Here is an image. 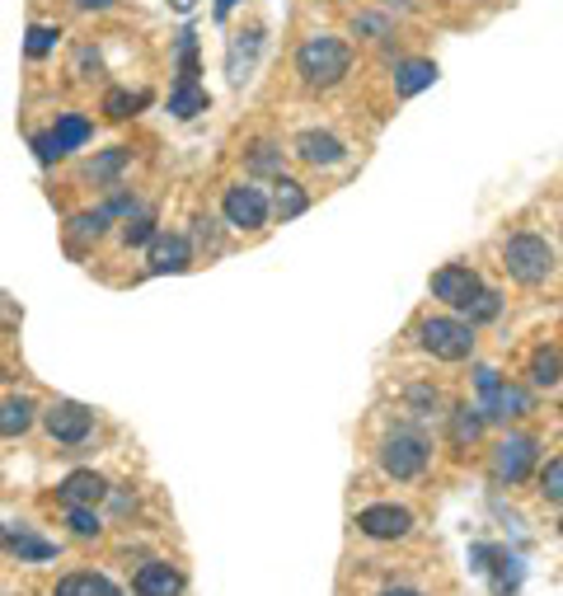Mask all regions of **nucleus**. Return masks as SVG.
<instances>
[{"label":"nucleus","mask_w":563,"mask_h":596,"mask_svg":"<svg viewBox=\"0 0 563 596\" xmlns=\"http://www.w3.org/2000/svg\"><path fill=\"white\" fill-rule=\"evenodd\" d=\"M296 71H301L310 90H333L352 71V47L343 38H333V33H314L296 52Z\"/></svg>","instance_id":"f257e3e1"},{"label":"nucleus","mask_w":563,"mask_h":596,"mask_svg":"<svg viewBox=\"0 0 563 596\" xmlns=\"http://www.w3.org/2000/svg\"><path fill=\"white\" fill-rule=\"evenodd\" d=\"M503 263H507V273H512L521 287H540L544 277L554 273V250H550V244H544L540 235L526 231V235H512V240H507Z\"/></svg>","instance_id":"f03ea898"},{"label":"nucleus","mask_w":563,"mask_h":596,"mask_svg":"<svg viewBox=\"0 0 563 596\" xmlns=\"http://www.w3.org/2000/svg\"><path fill=\"white\" fill-rule=\"evenodd\" d=\"M428 461H432V446H428V437L413 432V428L390 432L380 446V465L390 479H418L422 470H428Z\"/></svg>","instance_id":"7ed1b4c3"},{"label":"nucleus","mask_w":563,"mask_h":596,"mask_svg":"<svg viewBox=\"0 0 563 596\" xmlns=\"http://www.w3.org/2000/svg\"><path fill=\"white\" fill-rule=\"evenodd\" d=\"M418 343L428 347L437 362H465L474 353V324L437 314V320H422L418 324Z\"/></svg>","instance_id":"20e7f679"},{"label":"nucleus","mask_w":563,"mask_h":596,"mask_svg":"<svg viewBox=\"0 0 563 596\" xmlns=\"http://www.w3.org/2000/svg\"><path fill=\"white\" fill-rule=\"evenodd\" d=\"M221 212H225V221H231L235 231H263V225H268L273 202L263 198V188H254V184H235V188H225Z\"/></svg>","instance_id":"39448f33"},{"label":"nucleus","mask_w":563,"mask_h":596,"mask_svg":"<svg viewBox=\"0 0 563 596\" xmlns=\"http://www.w3.org/2000/svg\"><path fill=\"white\" fill-rule=\"evenodd\" d=\"M43 428H47V437L52 442H62V446H80L85 437L95 432V413L85 409V405H76V399H57L47 413H43Z\"/></svg>","instance_id":"423d86ee"},{"label":"nucleus","mask_w":563,"mask_h":596,"mask_svg":"<svg viewBox=\"0 0 563 596\" xmlns=\"http://www.w3.org/2000/svg\"><path fill=\"white\" fill-rule=\"evenodd\" d=\"M536 455H540L536 437H526V432L503 437L498 451H493V475H498L503 484H521L536 470Z\"/></svg>","instance_id":"0eeeda50"},{"label":"nucleus","mask_w":563,"mask_h":596,"mask_svg":"<svg viewBox=\"0 0 563 596\" xmlns=\"http://www.w3.org/2000/svg\"><path fill=\"white\" fill-rule=\"evenodd\" d=\"M479 291H484L479 273L465 268V263H446L442 273H432V296H437V301H446L451 310H465Z\"/></svg>","instance_id":"6e6552de"},{"label":"nucleus","mask_w":563,"mask_h":596,"mask_svg":"<svg viewBox=\"0 0 563 596\" xmlns=\"http://www.w3.org/2000/svg\"><path fill=\"white\" fill-rule=\"evenodd\" d=\"M357 531L372 536V540H404L413 531V512L409 507H395V503H376L357 512Z\"/></svg>","instance_id":"1a4fd4ad"},{"label":"nucleus","mask_w":563,"mask_h":596,"mask_svg":"<svg viewBox=\"0 0 563 596\" xmlns=\"http://www.w3.org/2000/svg\"><path fill=\"white\" fill-rule=\"evenodd\" d=\"M192 263V244L188 235H169V231H155L151 240V273L165 277V273H188Z\"/></svg>","instance_id":"9d476101"},{"label":"nucleus","mask_w":563,"mask_h":596,"mask_svg":"<svg viewBox=\"0 0 563 596\" xmlns=\"http://www.w3.org/2000/svg\"><path fill=\"white\" fill-rule=\"evenodd\" d=\"M57 498L66 507H99L103 498H109V479L95 475V470H70L57 488Z\"/></svg>","instance_id":"9b49d317"},{"label":"nucleus","mask_w":563,"mask_h":596,"mask_svg":"<svg viewBox=\"0 0 563 596\" xmlns=\"http://www.w3.org/2000/svg\"><path fill=\"white\" fill-rule=\"evenodd\" d=\"M132 592L136 596H179L184 592V573L174 569V564H165V559H151V564L136 569Z\"/></svg>","instance_id":"f8f14e48"},{"label":"nucleus","mask_w":563,"mask_h":596,"mask_svg":"<svg viewBox=\"0 0 563 596\" xmlns=\"http://www.w3.org/2000/svg\"><path fill=\"white\" fill-rule=\"evenodd\" d=\"M526 409H531V395H526V390H517V385H493V390L484 395V423H488V418H498V423H507V418H521Z\"/></svg>","instance_id":"ddd939ff"},{"label":"nucleus","mask_w":563,"mask_h":596,"mask_svg":"<svg viewBox=\"0 0 563 596\" xmlns=\"http://www.w3.org/2000/svg\"><path fill=\"white\" fill-rule=\"evenodd\" d=\"M33 423H38V405H33L29 395H10V399H0V437H24Z\"/></svg>","instance_id":"4468645a"},{"label":"nucleus","mask_w":563,"mask_h":596,"mask_svg":"<svg viewBox=\"0 0 563 596\" xmlns=\"http://www.w3.org/2000/svg\"><path fill=\"white\" fill-rule=\"evenodd\" d=\"M296 155H301L306 165H339L347 146L339 142L333 132H301V142H296Z\"/></svg>","instance_id":"2eb2a0df"},{"label":"nucleus","mask_w":563,"mask_h":596,"mask_svg":"<svg viewBox=\"0 0 563 596\" xmlns=\"http://www.w3.org/2000/svg\"><path fill=\"white\" fill-rule=\"evenodd\" d=\"M432 80H437V66L432 62H404L399 71H395V95L399 99H413V95L428 90Z\"/></svg>","instance_id":"dca6fc26"},{"label":"nucleus","mask_w":563,"mask_h":596,"mask_svg":"<svg viewBox=\"0 0 563 596\" xmlns=\"http://www.w3.org/2000/svg\"><path fill=\"white\" fill-rule=\"evenodd\" d=\"M273 188H277V192H273V212H277L282 221H296V217H301L306 207H310L306 188L296 184V179H282V174H277V184H273Z\"/></svg>","instance_id":"f3484780"},{"label":"nucleus","mask_w":563,"mask_h":596,"mask_svg":"<svg viewBox=\"0 0 563 596\" xmlns=\"http://www.w3.org/2000/svg\"><path fill=\"white\" fill-rule=\"evenodd\" d=\"M52 596H122V592L99 573H70V577H62Z\"/></svg>","instance_id":"a211bd4d"},{"label":"nucleus","mask_w":563,"mask_h":596,"mask_svg":"<svg viewBox=\"0 0 563 596\" xmlns=\"http://www.w3.org/2000/svg\"><path fill=\"white\" fill-rule=\"evenodd\" d=\"M52 136H57V146L70 155V151H80L85 142H90V122H85L80 113H62L57 128H52Z\"/></svg>","instance_id":"6ab92c4d"},{"label":"nucleus","mask_w":563,"mask_h":596,"mask_svg":"<svg viewBox=\"0 0 563 596\" xmlns=\"http://www.w3.org/2000/svg\"><path fill=\"white\" fill-rule=\"evenodd\" d=\"M207 109V90L202 85H174V95H169V113L174 118H198Z\"/></svg>","instance_id":"aec40b11"},{"label":"nucleus","mask_w":563,"mask_h":596,"mask_svg":"<svg viewBox=\"0 0 563 596\" xmlns=\"http://www.w3.org/2000/svg\"><path fill=\"white\" fill-rule=\"evenodd\" d=\"M531 380L544 385V390L563 380V357H559V347H540V353L531 357Z\"/></svg>","instance_id":"412c9836"},{"label":"nucleus","mask_w":563,"mask_h":596,"mask_svg":"<svg viewBox=\"0 0 563 596\" xmlns=\"http://www.w3.org/2000/svg\"><path fill=\"white\" fill-rule=\"evenodd\" d=\"M479 432H484V413L479 409H470V405L455 409V418H451V437H455V442L470 446V442H479Z\"/></svg>","instance_id":"4be33fe9"},{"label":"nucleus","mask_w":563,"mask_h":596,"mask_svg":"<svg viewBox=\"0 0 563 596\" xmlns=\"http://www.w3.org/2000/svg\"><path fill=\"white\" fill-rule=\"evenodd\" d=\"M254 52H258V29L240 33V38H235V47H231V80H235V85H244V71H250Z\"/></svg>","instance_id":"5701e85b"},{"label":"nucleus","mask_w":563,"mask_h":596,"mask_svg":"<svg viewBox=\"0 0 563 596\" xmlns=\"http://www.w3.org/2000/svg\"><path fill=\"white\" fill-rule=\"evenodd\" d=\"M5 545L20 554V559H52V554H57V545H52V540H38V536H29V531L5 536Z\"/></svg>","instance_id":"b1692460"},{"label":"nucleus","mask_w":563,"mask_h":596,"mask_svg":"<svg viewBox=\"0 0 563 596\" xmlns=\"http://www.w3.org/2000/svg\"><path fill=\"white\" fill-rule=\"evenodd\" d=\"M155 240V221H151V212H141V207H132L128 212V225H122V244H151Z\"/></svg>","instance_id":"393cba45"},{"label":"nucleus","mask_w":563,"mask_h":596,"mask_svg":"<svg viewBox=\"0 0 563 596\" xmlns=\"http://www.w3.org/2000/svg\"><path fill=\"white\" fill-rule=\"evenodd\" d=\"M66 526H70V536H80V540H95L103 531L95 507H66Z\"/></svg>","instance_id":"a878e982"},{"label":"nucleus","mask_w":563,"mask_h":596,"mask_svg":"<svg viewBox=\"0 0 563 596\" xmlns=\"http://www.w3.org/2000/svg\"><path fill=\"white\" fill-rule=\"evenodd\" d=\"M141 103H146V95H132V90H109L103 95V113H109L113 122H122V118H132Z\"/></svg>","instance_id":"bb28decb"},{"label":"nucleus","mask_w":563,"mask_h":596,"mask_svg":"<svg viewBox=\"0 0 563 596\" xmlns=\"http://www.w3.org/2000/svg\"><path fill=\"white\" fill-rule=\"evenodd\" d=\"M122 165H128V151H122V146H113V151H103V155H99V161H90V179H95V184H113Z\"/></svg>","instance_id":"cd10ccee"},{"label":"nucleus","mask_w":563,"mask_h":596,"mask_svg":"<svg viewBox=\"0 0 563 596\" xmlns=\"http://www.w3.org/2000/svg\"><path fill=\"white\" fill-rule=\"evenodd\" d=\"M57 38H62V29H52V24H33V29H29L24 52H29V57H47V52L57 47Z\"/></svg>","instance_id":"c85d7f7f"},{"label":"nucleus","mask_w":563,"mask_h":596,"mask_svg":"<svg viewBox=\"0 0 563 596\" xmlns=\"http://www.w3.org/2000/svg\"><path fill=\"white\" fill-rule=\"evenodd\" d=\"M498 310H503V306H498V296H493L488 287H484V291H479V296H474V301L465 306L470 324H488V320H498Z\"/></svg>","instance_id":"c756f323"},{"label":"nucleus","mask_w":563,"mask_h":596,"mask_svg":"<svg viewBox=\"0 0 563 596\" xmlns=\"http://www.w3.org/2000/svg\"><path fill=\"white\" fill-rule=\"evenodd\" d=\"M540 494H544V503H559V507H563V455H559V461L544 465V475H540Z\"/></svg>","instance_id":"7c9ffc66"},{"label":"nucleus","mask_w":563,"mask_h":596,"mask_svg":"<svg viewBox=\"0 0 563 596\" xmlns=\"http://www.w3.org/2000/svg\"><path fill=\"white\" fill-rule=\"evenodd\" d=\"M109 221H113V217L99 207V212H80V217L70 221V225H76V235H95V240H99L103 231H109Z\"/></svg>","instance_id":"2f4dec72"},{"label":"nucleus","mask_w":563,"mask_h":596,"mask_svg":"<svg viewBox=\"0 0 563 596\" xmlns=\"http://www.w3.org/2000/svg\"><path fill=\"white\" fill-rule=\"evenodd\" d=\"M277 146H268V142H263V146H254V155H250V169L254 174H277Z\"/></svg>","instance_id":"473e14b6"},{"label":"nucleus","mask_w":563,"mask_h":596,"mask_svg":"<svg viewBox=\"0 0 563 596\" xmlns=\"http://www.w3.org/2000/svg\"><path fill=\"white\" fill-rule=\"evenodd\" d=\"M33 151H38V161H43V165H57L62 155H66V151L57 146V136H52V132H38V136H33Z\"/></svg>","instance_id":"72a5a7b5"},{"label":"nucleus","mask_w":563,"mask_h":596,"mask_svg":"<svg viewBox=\"0 0 563 596\" xmlns=\"http://www.w3.org/2000/svg\"><path fill=\"white\" fill-rule=\"evenodd\" d=\"M192 235H198V244H207V250H217V217H198L192 221Z\"/></svg>","instance_id":"f704fd0d"},{"label":"nucleus","mask_w":563,"mask_h":596,"mask_svg":"<svg viewBox=\"0 0 563 596\" xmlns=\"http://www.w3.org/2000/svg\"><path fill=\"white\" fill-rule=\"evenodd\" d=\"M409 399H413V409H422V413H432V409H437V390H428V385H413Z\"/></svg>","instance_id":"c9c22d12"},{"label":"nucleus","mask_w":563,"mask_h":596,"mask_svg":"<svg viewBox=\"0 0 563 596\" xmlns=\"http://www.w3.org/2000/svg\"><path fill=\"white\" fill-rule=\"evenodd\" d=\"M113 0H76V10H109Z\"/></svg>","instance_id":"e433bc0d"},{"label":"nucleus","mask_w":563,"mask_h":596,"mask_svg":"<svg viewBox=\"0 0 563 596\" xmlns=\"http://www.w3.org/2000/svg\"><path fill=\"white\" fill-rule=\"evenodd\" d=\"M352 29H357V33H380L385 24H380V20H357V24H352Z\"/></svg>","instance_id":"4c0bfd02"},{"label":"nucleus","mask_w":563,"mask_h":596,"mask_svg":"<svg viewBox=\"0 0 563 596\" xmlns=\"http://www.w3.org/2000/svg\"><path fill=\"white\" fill-rule=\"evenodd\" d=\"M240 5V0H217V20H225V14H231Z\"/></svg>","instance_id":"58836bf2"},{"label":"nucleus","mask_w":563,"mask_h":596,"mask_svg":"<svg viewBox=\"0 0 563 596\" xmlns=\"http://www.w3.org/2000/svg\"><path fill=\"white\" fill-rule=\"evenodd\" d=\"M380 596H422V592H413V587H385Z\"/></svg>","instance_id":"ea45409f"},{"label":"nucleus","mask_w":563,"mask_h":596,"mask_svg":"<svg viewBox=\"0 0 563 596\" xmlns=\"http://www.w3.org/2000/svg\"><path fill=\"white\" fill-rule=\"evenodd\" d=\"M174 10H184V14H188V10H192V0H174Z\"/></svg>","instance_id":"a19ab883"},{"label":"nucleus","mask_w":563,"mask_h":596,"mask_svg":"<svg viewBox=\"0 0 563 596\" xmlns=\"http://www.w3.org/2000/svg\"><path fill=\"white\" fill-rule=\"evenodd\" d=\"M559 536H563V521H559Z\"/></svg>","instance_id":"79ce46f5"}]
</instances>
